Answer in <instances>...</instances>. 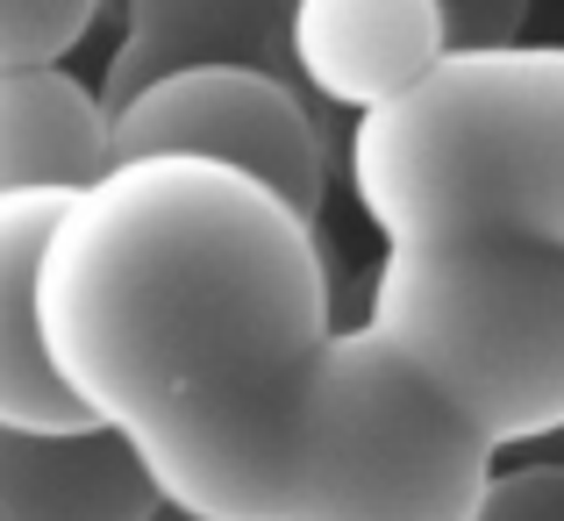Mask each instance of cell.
Listing matches in <instances>:
<instances>
[{
    "label": "cell",
    "mask_w": 564,
    "mask_h": 521,
    "mask_svg": "<svg viewBox=\"0 0 564 521\" xmlns=\"http://www.w3.org/2000/svg\"><path fill=\"white\" fill-rule=\"evenodd\" d=\"M529 0H286V72L315 108L365 115L451 43L522 36Z\"/></svg>",
    "instance_id": "8992f818"
},
{
    "label": "cell",
    "mask_w": 564,
    "mask_h": 521,
    "mask_svg": "<svg viewBox=\"0 0 564 521\" xmlns=\"http://www.w3.org/2000/svg\"><path fill=\"white\" fill-rule=\"evenodd\" d=\"M471 521H564V457H529V465H494Z\"/></svg>",
    "instance_id": "7c38bea8"
},
{
    "label": "cell",
    "mask_w": 564,
    "mask_h": 521,
    "mask_svg": "<svg viewBox=\"0 0 564 521\" xmlns=\"http://www.w3.org/2000/svg\"><path fill=\"white\" fill-rule=\"evenodd\" d=\"M108 151L115 158H215L293 200L307 221H322L329 200V129H322L315 100L264 65H236V57H207L143 79L129 100L108 108Z\"/></svg>",
    "instance_id": "5b68a950"
},
{
    "label": "cell",
    "mask_w": 564,
    "mask_h": 521,
    "mask_svg": "<svg viewBox=\"0 0 564 521\" xmlns=\"http://www.w3.org/2000/svg\"><path fill=\"white\" fill-rule=\"evenodd\" d=\"M494 443L365 322H336L279 428L264 521H471Z\"/></svg>",
    "instance_id": "3957f363"
},
{
    "label": "cell",
    "mask_w": 564,
    "mask_h": 521,
    "mask_svg": "<svg viewBox=\"0 0 564 521\" xmlns=\"http://www.w3.org/2000/svg\"><path fill=\"white\" fill-rule=\"evenodd\" d=\"M151 521H200V514H180V508H158Z\"/></svg>",
    "instance_id": "4fadbf2b"
},
{
    "label": "cell",
    "mask_w": 564,
    "mask_h": 521,
    "mask_svg": "<svg viewBox=\"0 0 564 521\" xmlns=\"http://www.w3.org/2000/svg\"><path fill=\"white\" fill-rule=\"evenodd\" d=\"M365 329L500 451L564 436V250L386 243Z\"/></svg>",
    "instance_id": "277c9868"
},
{
    "label": "cell",
    "mask_w": 564,
    "mask_h": 521,
    "mask_svg": "<svg viewBox=\"0 0 564 521\" xmlns=\"http://www.w3.org/2000/svg\"><path fill=\"white\" fill-rule=\"evenodd\" d=\"M108 0H0V65H65Z\"/></svg>",
    "instance_id": "8fae6325"
},
{
    "label": "cell",
    "mask_w": 564,
    "mask_h": 521,
    "mask_svg": "<svg viewBox=\"0 0 564 521\" xmlns=\"http://www.w3.org/2000/svg\"><path fill=\"white\" fill-rule=\"evenodd\" d=\"M36 329L158 508L264 521L286 408L336 329L322 221L215 158H108L51 215Z\"/></svg>",
    "instance_id": "6da1fadb"
},
{
    "label": "cell",
    "mask_w": 564,
    "mask_h": 521,
    "mask_svg": "<svg viewBox=\"0 0 564 521\" xmlns=\"http://www.w3.org/2000/svg\"><path fill=\"white\" fill-rule=\"evenodd\" d=\"M344 178L386 243L564 250V43H451L358 115Z\"/></svg>",
    "instance_id": "7a4b0ae2"
},
{
    "label": "cell",
    "mask_w": 564,
    "mask_h": 521,
    "mask_svg": "<svg viewBox=\"0 0 564 521\" xmlns=\"http://www.w3.org/2000/svg\"><path fill=\"white\" fill-rule=\"evenodd\" d=\"M65 193H0V428H86V408L43 357L36 329V258Z\"/></svg>",
    "instance_id": "30bf717a"
},
{
    "label": "cell",
    "mask_w": 564,
    "mask_h": 521,
    "mask_svg": "<svg viewBox=\"0 0 564 521\" xmlns=\"http://www.w3.org/2000/svg\"><path fill=\"white\" fill-rule=\"evenodd\" d=\"M108 100L65 65H0V193H72L108 172Z\"/></svg>",
    "instance_id": "9c48e42d"
},
{
    "label": "cell",
    "mask_w": 564,
    "mask_h": 521,
    "mask_svg": "<svg viewBox=\"0 0 564 521\" xmlns=\"http://www.w3.org/2000/svg\"><path fill=\"white\" fill-rule=\"evenodd\" d=\"M207 57L286 72V0H122V36L100 72V100H129L143 79ZM293 79V72H286Z\"/></svg>",
    "instance_id": "ba28073f"
},
{
    "label": "cell",
    "mask_w": 564,
    "mask_h": 521,
    "mask_svg": "<svg viewBox=\"0 0 564 521\" xmlns=\"http://www.w3.org/2000/svg\"><path fill=\"white\" fill-rule=\"evenodd\" d=\"M158 493L115 428H0V521H151Z\"/></svg>",
    "instance_id": "52a82bcc"
}]
</instances>
